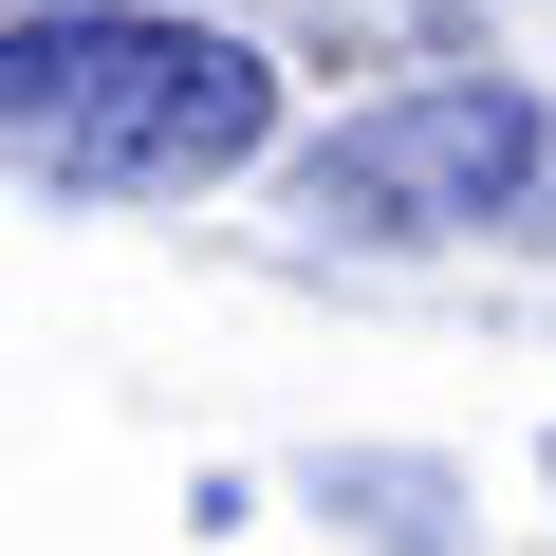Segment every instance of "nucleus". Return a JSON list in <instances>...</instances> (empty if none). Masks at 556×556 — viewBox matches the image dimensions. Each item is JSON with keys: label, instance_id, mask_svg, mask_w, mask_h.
<instances>
[{"label": "nucleus", "instance_id": "f257e3e1", "mask_svg": "<svg viewBox=\"0 0 556 556\" xmlns=\"http://www.w3.org/2000/svg\"><path fill=\"white\" fill-rule=\"evenodd\" d=\"M0 149L75 204H186L278 149V56L167 0H38L0 20Z\"/></svg>", "mask_w": 556, "mask_h": 556}, {"label": "nucleus", "instance_id": "f03ea898", "mask_svg": "<svg viewBox=\"0 0 556 556\" xmlns=\"http://www.w3.org/2000/svg\"><path fill=\"white\" fill-rule=\"evenodd\" d=\"M538 167H556V112L519 75H408L298 149V223L316 241H482V223H519Z\"/></svg>", "mask_w": 556, "mask_h": 556}, {"label": "nucleus", "instance_id": "7ed1b4c3", "mask_svg": "<svg viewBox=\"0 0 556 556\" xmlns=\"http://www.w3.org/2000/svg\"><path fill=\"white\" fill-rule=\"evenodd\" d=\"M316 519H353L371 556H445V538H464V482H445V464H390V445H334V464H316Z\"/></svg>", "mask_w": 556, "mask_h": 556}]
</instances>
